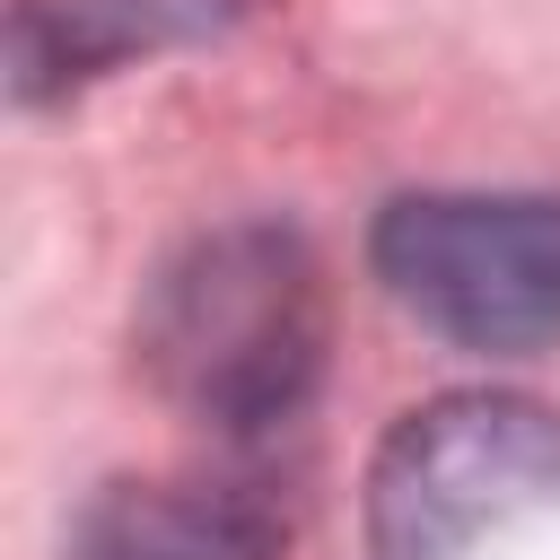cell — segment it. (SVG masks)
Instances as JSON below:
<instances>
[{"mask_svg": "<svg viewBox=\"0 0 560 560\" xmlns=\"http://www.w3.org/2000/svg\"><path fill=\"white\" fill-rule=\"evenodd\" d=\"M131 341L184 420L236 446L280 438L324 385V262L289 219L201 228L149 271Z\"/></svg>", "mask_w": 560, "mask_h": 560, "instance_id": "cell-1", "label": "cell"}, {"mask_svg": "<svg viewBox=\"0 0 560 560\" xmlns=\"http://www.w3.org/2000/svg\"><path fill=\"white\" fill-rule=\"evenodd\" d=\"M560 508V411L508 385L411 402L368 455V560H464L472 542Z\"/></svg>", "mask_w": 560, "mask_h": 560, "instance_id": "cell-2", "label": "cell"}, {"mask_svg": "<svg viewBox=\"0 0 560 560\" xmlns=\"http://www.w3.org/2000/svg\"><path fill=\"white\" fill-rule=\"evenodd\" d=\"M385 298L472 359L560 341V201L542 192H402L368 228Z\"/></svg>", "mask_w": 560, "mask_h": 560, "instance_id": "cell-3", "label": "cell"}, {"mask_svg": "<svg viewBox=\"0 0 560 560\" xmlns=\"http://www.w3.org/2000/svg\"><path fill=\"white\" fill-rule=\"evenodd\" d=\"M61 560H271V508L228 481H122Z\"/></svg>", "mask_w": 560, "mask_h": 560, "instance_id": "cell-4", "label": "cell"}, {"mask_svg": "<svg viewBox=\"0 0 560 560\" xmlns=\"http://www.w3.org/2000/svg\"><path fill=\"white\" fill-rule=\"evenodd\" d=\"M236 0H26L18 9V96H52L79 79H105L140 52L192 44Z\"/></svg>", "mask_w": 560, "mask_h": 560, "instance_id": "cell-5", "label": "cell"}]
</instances>
